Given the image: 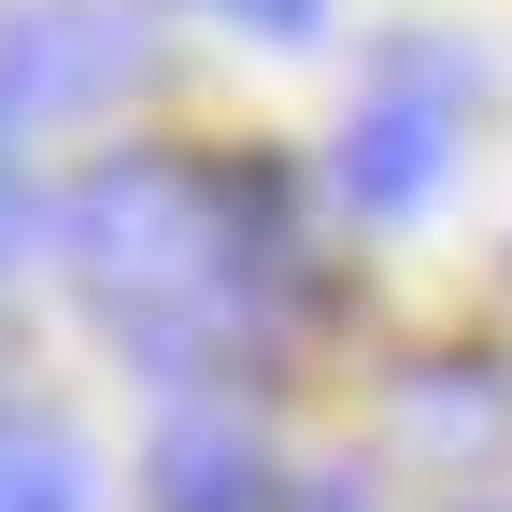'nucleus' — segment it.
<instances>
[{"label":"nucleus","instance_id":"1","mask_svg":"<svg viewBox=\"0 0 512 512\" xmlns=\"http://www.w3.org/2000/svg\"><path fill=\"white\" fill-rule=\"evenodd\" d=\"M72 271H86V313L128 356L214 370L228 356V299L271 256L242 242V185H200L185 157H100L72 185Z\"/></svg>","mask_w":512,"mask_h":512},{"label":"nucleus","instance_id":"2","mask_svg":"<svg viewBox=\"0 0 512 512\" xmlns=\"http://www.w3.org/2000/svg\"><path fill=\"white\" fill-rule=\"evenodd\" d=\"M456 100H470V57H441V43H413L399 72L370 86V114L342 128V157H328V185L356 214H427L441 185H456Z\"/></svg>","mask_w":512,"mask_h":512},{"label":"nucleus","instance_id":"3","mask_svg":"<svg viewBox=\"0 0 512 512\" xmlns=\"http://www.w3.org/2000/svg\"><path fill=\"white\" fill-rule=\"evenodd\" d=\"M157 72L143 15H114V0H29L15 29H0V100L15 114H100Z\"/></svg>","mask_w":512,"mask_h":512},{"label":"nucleus","instance_id":"4","mask_svg":"<svg viewBox=\"0 0 512 512\" xmlns=\"http://www.w3.org/2000/svg\"><path fill=\"white\" fill-rule=\"evenodd\" d=\"M157 512H271V456H256V427L185 399V413L157 427Z\"/></svg>","mask_w":512,"mask_h":512},{"label":"nucleus","instance_id":"5","mask_svg":"<svg viewBox=\"0 0 512 512\" xmlns=\"http://www.w3.org/2000/svg\"><path fill=\"white\" fill-rule=\"evenodd\" d=\"M498 384L484 370H441V384H399V441H413V456H427V441H441V456H470V441H498Z\"/></svg>","mask_w":512,"mask_h":512},{"label":"nucleus","instance_id":"6","mask_svg":"<svg viewBox=\"0 0 512 512\" xmlns=\"http://www.w3.org/2000/svg\"><path fill=\"white\" fill-rule=\"evenodd\" d=\"M0 512H100V484L57 427H0Z\"/></svg>","mask_w":512,"mask_h":512},{"label":"nucleus","instance_id":"7","mask_svg":"<svg viewBox=\"0 0 512 512\" xmlns=\"http://www.w3.org/2000/svg\"><path fill=\"white\" fill-rule=\"evenodd\" d=\"M214 15H256V29H313V0H214Z\"/></svg>","mask_w":512,"mask_h":512},{"label":"nucleus","instance_id":"8","mask_svg":"<svg viewBox=\"0 0 512 512\" xmlns=\"http://www.w3.org/2000/svg\"><path fill=\"white\" fill-rule=\"evenodd\" d=\"M299 512H370V498H356V484H313V498H299Z\"/></svg>","mask_w":512,"mask_h":512},{"label":"nucleus","instance_id":"9","mask_svg":"<svg viewBox=\"0 0 512 512\" xmlns=\"http://www.w3.org/2000/svg\"><path fill=\"white\" fill-rule=\"evenodd\" d=\"M0 128H15V100H0Z\"/></svg>","mask_w":512,"mask_h":512}]
</instances>
